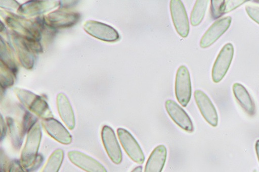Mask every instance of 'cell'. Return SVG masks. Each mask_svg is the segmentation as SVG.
I'll use <instances>...</instances> for the list:
<instances>
[{"label":"cell","mask_w":259,"mask_h":172,"mask_svg":"<svg viewBox=\"0 0 259 172\" xmlns=\"http://www.w3.org/2000/svg\"><path fill=\"white\" fill-rule=\"evenodd\" d=\"M41 138L40 125L36 123L28 132L26 142L21 155L20 162L26 169L34 166Z\"/></svg>","instance_id":"obj_1"},{"label":"cell","mask_w":259,"mask_h":172,"mask_svg":"<svg viewBox=\"0 0 259 172\" xmlns=\"http://www.w3.org/2000/svg\"><path fill=\"white\" fill-rule=\"evenodd\" d=\"M18 99L28 108L43 119L53 118V113L47 101L41 97L23 89L14 91Z\"/></svg>","instance_id":"obj_2"},{"label":"cell","mask_w":259,"mask_h":172,"mask_svg":"<svg viewBox=\"0 0 259 172\" xmlns=\"http://www.w3.org/2000/svg\"><path fill=\"white\" fill-rule=\"evenodd\" d=\"M234 53V47L231 43L225 45L221 50L212 70V79L214 83H219L226 76L230 67Z\"/></svg>","instance_id":"obj_3"},{"label":"cell","mask_w":259,"mask_h":172,"mask_svg":"<svg viewBox=\"0 0 259 172\" xmlns=\"http://www.w3.org/2000/svg\"><path fill=\"white\" fill-rule=\"evenodd\" d=\"M117 135L124 151L134 162L142 164L145 161L143 150L133 135L123 128H118Z\"/></svg>","instance_id":"obj_4"},{"label":"cell","mask_w":259,"mask_h":172,"mask_svg":"<svg viewBox=\"0 0 259 172\" xmlns=\"http://www.w3.org/2000/svg\"><path fill=\"white\" fill-rule=\"evenodd\" d=\"M175 89L178 101L186 107L191 97L192 87L189 72L185 66L180 67L178 70Z\"/></svg>","instance_id":"obj_5"},{"label":"cell","mask_w":259,"mask_h":172,"mask_svg":"<svg viewBox=\"0 0 259 172\" xmlns=\"http://www.w3.org/2000/svg\"><path fill=\"white\" fill-rule=\"evenodd\" d=\"M170 11L177 31L182 37H187L189 33L190 26L184 4L180 0H171L170 2Z\"/></svg>","instance_id":"obj_6"},{"label":"cell","mask_w":259,"mask_h":172,"mask_svg":"<svg viewBox=\"0 0 259 172\" xmlns=\"http://www.w3.org/2000/svg\"><path fill=\"white\" fill-rule=\"evenodd\" d=\"M83 28L90 35L102 41L113 42L120 39L118 32L114 28L98 21H88L84 24Z\"/></svg>","instance_id":"obj_7"},{"label":"cell","mask_w":259,"mask_h":172,"mask_svg":"<svg viewBox=\"0 0 259 172\" xmlns=\"http://www.w3.org/2000/svg\"><path fill=\"white\" fill-rule=\"evenodd\" d=\"M101 137L108 156L115 164H120L122 160V151L113 129L108 126H103Z\"/></svg>","instance_id":"obj_8"},{"label":"cell","mask_w":259,"mask_h":172,"mask_svg":"<svg viewBox=\"0 0 259 172\" xmlns=\"http://www.w3.org/2000/svg\"><path fill=\"white\" fill-rule=\"evenodd\" d=\"M232 18L227 16L218 20L211 26L203 36L200 45L202 48H206L217 41L229 28Z\"/></svg>","instance_id":"obj_9"},{"label":"cell","mask_w":259,"mask_h":172,"mask_svg":"<svg viewBox=\"0 0 259 172\" xmlns=\"http://www.w3.org/2000/svg\"><path fill=\"white\" fill-rule=\"evenodd\" d=\"M166 111L171 120L184 131L194 132L193 123L188 114L176 101L167 100L165 102Z\"/></svg>","instance_id":"obj_10"},{"label":"cell","mask_w":259,"mask_h":172,"mask_svg":"<svg viewBox=\"0 0 259 172\" xmlns=\"http://www.w3.org/2000/svg\"><path fill=\"white\" fill-rule=\"evenodd\" d=\"M194 99L202 116L211 126L217 127L219 124V116L212 102L203 91L198 90L194 92Z\"/></svg>","instance_id":"obj_11"},{"label":"cell","mask_w":259,"mask_h":172,"mask_svg":"<svg viewBox=\"0 0 259 172\" xmlns=\"http://www.w3.org/2000/svg\"><path fill=\"white\" fill-rule=\"evenodd\" d=\"M68 157L71 162L87 172H107L105 167L93 158L78 151H70Z\"/></svg>","instance_id":"obj_12"},{"label":"cell","mask_w":259,"mask_h":172,"mask_svg":"<svg viewBox=\"0 0 259 172\" xmlns=\"http://www.w3.org/2000/svg\"><path fill=\"white\" fill-rule=\"evenodd\" d=\"M80 17V14L75 12L55 11L48 16L47 23L55 29L69 28L78 22Z\"/></svg>","instance_id":"obj_13"},{"label":"cell","mask_w":259,"mask_h":172,"mask_svg":"<svg viewBox=\"0 0 259 172\" xmlns=\"http://www.w3.org/2000/svg\"><path fill=\"white\" fill-rule=\"evenodd\" d=\"M42 125L47 133L58 142L65 145L72 142V137L66 128L54 118L43 120Z\"/></svg>","instance_id":"obj_14"},{"label":"cell","mask_w":259,"mask_h":172,"mask_svg":"<svg viewBox=\"0 0 259 172\" xmlns=\"http://www.w3.org/2000/svg\"><path fill=\"white\" fill-rule=\"evenodd\" d=\"M167 157V149L163 145L157 146L149 156L144 172H162Z\"/></svg>","instance_id":"obj_15"},{"label":"cell","mask_w":259,"mask_h":172,"mask_svg":"<svg viewBox=\"0 0 259 172\" xmlns=\"http://www.w3.org/2000/svg\"><path fill=\"white\" fill-rule=\"evenodd\" d=\"M57 101L58 112L62 120L70 130H73L75 126V120L68 98L64 94L60 93Z\"/></svg>","instance_id":"obj_16"},{"label":"cell","mask_w":259,"mask_h":172,"mask_svg":"<svg viewBox=\"0 0 259 172\" xmlns=\"http://www.w3.org/2000/svg\"><path fill=\"white\" fill-rule=\"evenodd\" d=\"M234 95L242 108L249 116L255 113V105L250 95L244 86L238 83L233 86Z\"/></svg>","instance_id":"obj_17"},{"label":"cell","mask_w":259,"mask_h":172,"mask_svg":"<svg viewBox=\"0 0 259 172\" xmlns=\"http://www.w3.org/2000/svg\"><path fill=\"white\" fill-rule=\"evenodd\" d=\"M13 36L20 62L26 69H31L34 64V58L32 51L25 44L22 37L15 33Z\"/></svg>","instance_id":"obj_18"},{"label":"cell","mask_w":259,"mask_h":172,"mask_svg":"<svg viewBox=\"0 0 259 172\" xmlns=\"http://www.w3.org/2000/svg\"><path fill=\"white\" fill-rule=\"evenodd\" d=\"M53 3L48 1L29 2L19 7L18 12L29 16L39 15L55 8L56 3Z\"/></svg>","instance_id":"obj_19"},{"label":"cell","mask_w":259,"mask_h":172,"mask_svg":"<svg viewBox=\"0 0 259 172\" xmlns=\"http://www.w3.org/2000/svg\"><path fill=\"white\" fill-rule=\"evenodd\" d=\"M209 1L198 0L194 5L190 16V22L193 26L199 25L204 19Z\"/></svg>","instance_id":"obj_20"},{"label":"cell","mask_w":259,"mask_h":172,"mask_svg":"<svg viewBox=\"0 0 259 172\" xmlns=\"http://www.w3.org/2000/svg\"><path fill=\"white\" fill-rule=\"evenodd\" d=\"M64 158V152L58 149L50 156L46 164L40 172H58Z\"/></svg>","instance_id":"obj_21"},{"label":"cell","mask_w":259,"mask_h":172,"mask_svg":"<svg viewBox=\"0 0 259 172\" xmlns=\"http://www.w3.org/2000/svg\"><path fill=\"white\" fill-rule=\"evenodd\" d=\"M4 66L5 69H4L3 66V69H2L3 73H1V85L4 88H7L11 87L14 84V80L12 74L14 75V74L5 65Z\"/></svg>","instance_id":"obj_22"},{"label":"cell","mask_w":259,"mask_h":172,"mask_svg":"<svg viewBox=\"0 0 259 172\" xmlns=\"http://www.w3.org/2000/svg\"><path fill=\"white\" fill-rule=\"evenodd\" d=\"M246 2L247 1H243V0H228V1H224L222 5L223 14L224 15L235 10Z\"/></svg>","instance_id":"obj_23"},{"label":"cell","mask_w":259,"mask_h":172,"mask_svg":"<svg viewBox=\"0 0 259 172\" xmlns=\"http://www.w3.org/2000/svg\"><path fill=\"white\" fill-rule=\"evenodd\" d=\"M223 2L224 0H212L211 1L210 11L213 19H219L223 16L222 12Z\"/></svg>","instance_id":"obj_24"},{"label":"cell","mask_w":259,"mask_h":172,"mask_svg":"<svg viewBox=\"0 0 259 172\" xmlns=\"http://www.w3.org/2000/svg\"><path fill=\"white\" fill-rule=\"evenodd\" d=\"M8 123L10 128V134L12 136V140L14 141L13 144L15 145V146L19 148L21 144V140H22V138L17 134L16 127H15L13 120L12 119H8Z\"/></svg>","instance_id":"obj_25"},{"label":"cell","mask_w":259,"mask_h":172,"mask_svg":"<svg viewBox=\"0 0 259 172\" xmlns=\"http://www.w3.org/2000/svg\"><path fill=\"white\" fill-rule=\"evenodd\" d=\"M245 9L249 17L259 25V7L249 5Z\"/></svg>","instance_id":"obj_26"},{"label":"cell","mask_w":259,"mask_h":172,"mask_svg":"<svg viewBox=\"0 0 259 172\" xmlns=\"http://www.w3.org/2000/svg\"><path fill=\"white\" fill-rule=\"evenodd\" d=\"M26 170L18 160L12 161L9 168V172H27Z\"/></svg>","instance_id":"obj_27"},{"label":"cell","mask_w":259,"mask_h":172,"mask_svg":"<svg viewBox=\"0 0 259 172\" xmlns=\"http://www.w3.org/2000/svg\"><path fill=\"white\" fill-rule=\"evenodd\" d=\"M2 119L3 120V122L2 121L1 124L3 125V126H2V133H1V135H2V137H3V138L4 136H5V133H6V131H5L6 127H5V123H4V121L3 119Z\"/></svg>","instance_id":"obj_28"},{"label":"cell","mask_w":259,"mask_h":172,"mask_svg":"<svg viewBox=\"0 0 259 172\" xmlns=\"http://www.w3.org/2000/svg\"><path fill=\"white\" fill-rule=\"evenodd\" d=\"M255 150L257 157L259 161V140H257L255 144Z\"/></svg>","instance_id":"obj_29"},{"label":"cell","mask_w":259,"mask_h":172,"mask_svg":"<svg viewBox=\"0 0 259 172\" xmlns=\"http://www.w3.org/2000/svg\"><path fill=\"white\" fill-rule=\"evenodd\" d=\"M143 167L139 166L136 167L132 172H142Z\"/></svg>","instance_id":"obj_30"},{"label":"cell","mask_w":259,"mask_h":172,"mask_svg":"<svg viewBox=\"0 0 259 172\" xmlns=\"http://www.w3.org/2000/svg\"><path fill=\"white\" fill-rule=\"evenodd\" d=\"M252 172H258L256 169H254Z\"/></svg>","instance_id":"obj_31"}]
</instances>
